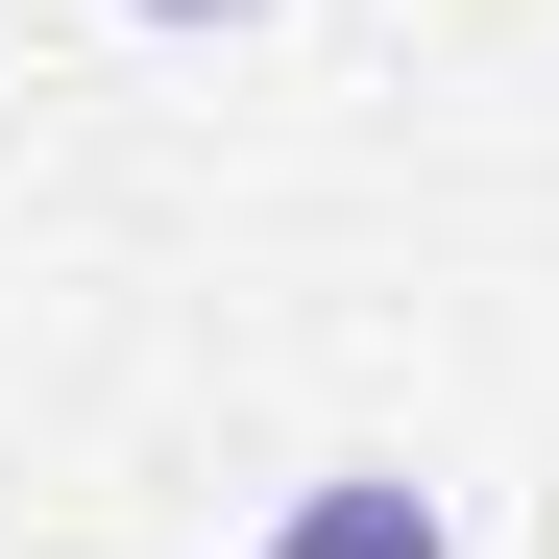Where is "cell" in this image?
Wrapping results in <instances>:
<instances>
[{"instance_id":"6da1fadb","label":"cell","mask_w":559,"mask_h":559,"mask_svg":"<svg viewBox=\"0 0 559 559\" xmlns=\"http://www.w3.org/2000/svg\"><path fill=\"white\" fill-rule=\"evenodd\" d=\"M267 559H462V511L414 487V462H317V487L267 511Z\"/></svg>"},{"instance_id":"7a4b0ae2","label":"cell","mask_w":559,"mask_h":559,"mask_svg":"<svg viewBox=\"0 0 559 559\" xmlns=\"http://www.w3.org/2000/svg\"><path fill=\"white\" fill-rule=\"evenodd\" d=\"M122 25H195V49H219V25H267V0H122Z\"/></svg>"}]
</instances>
